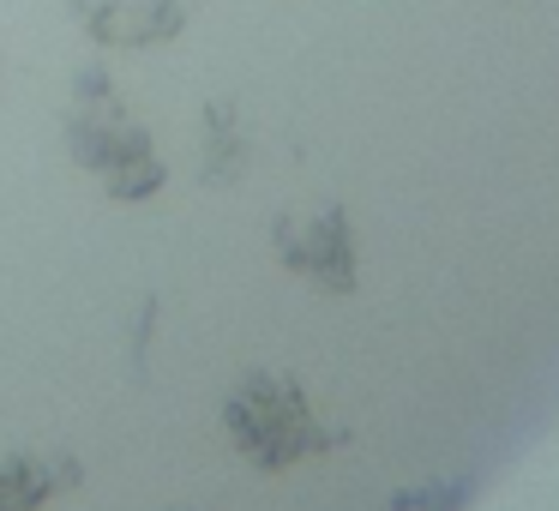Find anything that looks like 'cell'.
<instances>
[{"label":"cell","mask_w":559,"mask_h":511,"mask_svg":"<svg viewBox=\"0 0 559 511\" xmlns=\"http://www.w3.org/2000/svg\"><path fill=\"white\" fill-rule=\"evenodd\" d=\"M223 433L259 475H283L307 457L349 445L343 427H325L307 403L301 379L289 373H241V385L223 397Z\"/></svg>","instance_id":"cell-1"},{"label":"cell","mask_w":559,"mask_h":511,"mask_svg":"<svg viewBox=\"0 0 559 511\" xmlns=\"http://www.w3.org/2000/svg\"><path fill=\"white\" fill-rule=\"evenodd\" d=\"M271 253L289 277H301L319 295H355L361 289V247L343 205H319L313 217H271Z\"/></svg>","instance_id":"cell-2"},{"label":"cell","mask_w":559,"mask_h":511,"mask_svg":"<svg viewBox=\"0 0 559 511\" xmlns=\"http://www.w3.org/2000/svg\"><path fill=\"white\" fill-rule=\"evenodd\" d=\"M97 49H163L187 31V0H73Z\"/></svg>","instance_id":"cell-3"},{"label":"cell","mask_w":559,"mask_h":511,"mask_svg":"<svg viewBox=\"0 0 559 511\" xmlns=\"http://www.w3.org/2000/svg\"><path fill=\"white\" fill-rule=\"evenodd\" d=\"M151 133L127 115V103H115V109H73L67 115V157L79 163V169H91L103 181L109 169H121V163L145 157Z\"/></svg>","instance_id":"cell-4"},{"label":"cell","mask_w":559,"mask_h":511,"mask_svg":"<svg viewBox=\"0 0 559 511\" xmlns=\"http://www.w3.org/2000/svg\"><path fill=\"white\" fill-rule=\"evenodd\" d=\"M247 169H253V145L241 133L235 103H205V115H199V181L235 187L247 181Z\"/></svg>","instance_id":"cell-5"},{"label":"cell","mask_w":559,"mask_h":511,"mask_svg":"<svg viewBox=\"0 0 559 511\" xmlns=\"http://www.w3.org/2000/svg\"><path fill=\"white\" fill-rule=\"evenodd\" d=\"M85 482L79 457H7L0 463V511H43L55 494Z\"/></svg>","instance_id":"cell-6"},{"label":"cell","mask_w":559,"mask_h":511,"mask_svg":"<svg viewBox=\"0 0 559 511\" xmlns=\"http://www.w3.org/2000/svg\"><path fill=\"white\" fill-rule=\"evenodd\" d=\"M163 187H169V163H163L157 151H145V157H133V163L103 175V193H109L115 205H151Z\"/></svg>","instance_id":"cell-7"},{"label":"cell","mask_w":559,"mask_h":511,"mask_svg":"<svg viewBox=\"0 0 559 511\" xmlns=\"http://www.w3.org/2000/svg\"><path fill=\"white\" fill-rule=\"evenodd\" d=\"M469 499H475V475H445V482L397 487L385 499V511H469Z\"/></svg>","instance_id":"cell-8"},{"label":"cell","mask_w":559,"mask_h":511,"mask_svg":"<svg viewBox=\"0 0 559 511\" xmlns=\"http://www.w3.org/2000/svg\"><path fill=\"white\" fill-rule=\"evenodd\" d=\"M73 103L79 109H115V103H121V85H115L109 67H79L73 73Z\"/></svg>","instance_id":"cell-9"}]
</instances>
